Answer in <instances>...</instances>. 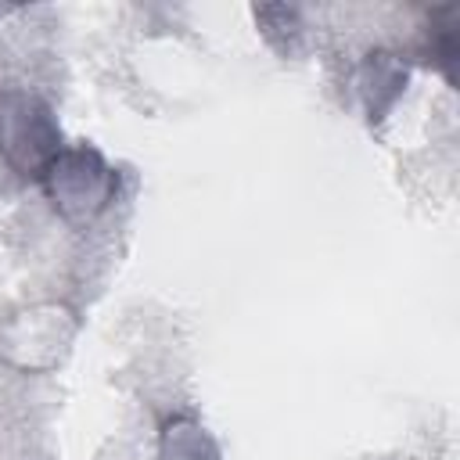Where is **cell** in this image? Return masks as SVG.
I'll use <instances>...</instances> for the list:
<instances>
[{
    "label": "cell",
    "mask_w": 460,
    "mask_h": 460,
    "mask_svg": "<svg viewBox=\"0 0 460 460\" xmlns=\"http://www.w3.org/2000/svg\"><path fill=\"white\" fill-rule=\"evenodd\" d=\"M40 183H43V190H47V198L61 219H68L72 226H86L115 198L119 176L101 158L97 147L75 144V147L58 151V158L43 169Z\"/></svg>",
    "instance_id": "cell-1"
},
{
    "label": "cell",
    "mask_w": 460,
    "mask_h": 460,
    "mask_svg": "<svg viewBox=\"0 0 460 460\" xmlns=\"http://www.w3.org/2000/svg\"><path fill=\"white\" fill-rule=\"evenodd\" d=\"M61 151V126L47 101L25 90H7L0 97V155L4 162L25 176L40 180L43 169Z\"/></svg>",
    "instance_id": "cell-2"
},
{
    "label": "cell",
    "mask_w": 460,
    "mask_h": 460,
    "mask_svg": "<svg viewBox=\"0 0 460 460\" xmlns=\"http://www.w3.org/2000/svg\"><path fill=\"white\" fill-rule=\"evenodd\" d=\"M359 83H363L359 93L367 101L370 122H377L392 108V101L399 97V90L406 83V68L388 50H370L367 61H363V68H359Z\"/></svg>",
    "instance_id": "cell-3"
},
{
    "label": "cell",
    "mask_w": 460,
    "mask_h": 460,
    "mask_svg": "<svg viewBox=\"0 0 460 460\" xmlns=\"http://www.w3.org/2000/svg\"><path fill=\"white\" fill-rule=\"evenodd\" d=\"M201 449H212V442L205 438V431L187 420L176 417L165 424L162 431V460H201Z\"/></svg>",
    "instance_id": "cell-4"
},
{
    "label": "cell",
    "mask_w": 460,
    "mask_h": 460,
    "mask_svg": "<svg viewBox=\"0 0 460 460\" xmlns=\"http://www.w3.org/2000/svg\"><path fill=\"white\" fill-rule=\"evenodd\" d=\"M428 54L442 68V75L453 83V61H456V29H453V7H442L431 14L428 29Z\"/></svg>",
    "instance_id": "cell-5"
}]
</instances>
